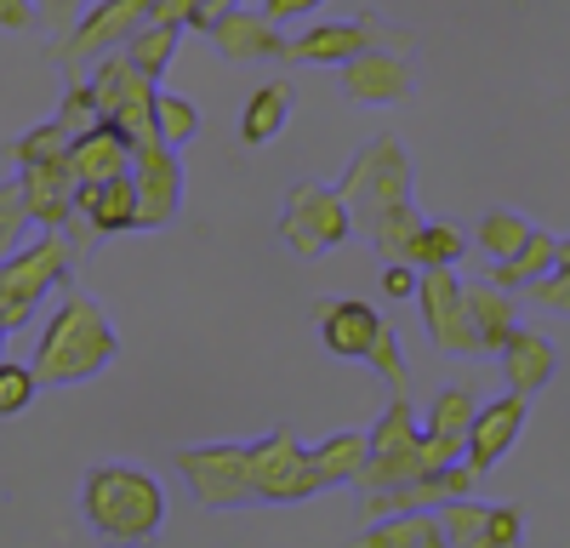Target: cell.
<instances>
[{"label":"cell","mask_w":570,"mask_h":548,"mask_svg":"<svg viewBox=\"0 0 570 548\" xmlns=\"http://www.w3.org/2000/svg\"><path fill=\"white\" fill-rule=\"evenodd\" d=\"M337 195L348 200L354 235L383 263H405L411 235L422 228V212L411 200V155L400 149L394 131H376L371 144L348 160Z\"/></svg>","instance_id":"obj_1"},{"label":"cell","mask_w":570,"mask_h":548,"mask_svg":"<svg viewBox=\"0 0 570 548\" xmlns=\"http://www.w3.org/2000/svg\"><path fill=\"white\" fill-rule=\"evenodd\" d=\"M115 360H120V332L104 314V303L91 292H80L75 281L58 286V303L46 314V332H40L35 360H29L35 383L40 389H80L91 378H104Z\"/></svg>","instance_id":"obj_2"},{"label":"cell","mask_w":570,"mask_h":548,"mask_svg":"<svg viewBox=\"0 0 570 548\" xmlns=\"http://www.w3.org/2000/svg\"><path fill=\"white\" fill-rule=\"evenodd\" d=\"M80 515L104 548H149L166 531V486L149 469L98 463L80 480Z\"/></svg>","instance_id":"obj_3"},{"label":"cell","mask_w":570,"mask_h":548,"mask_svg":"<svg viewBox=\"0 0 570 548\" xmlns=\"http://www.w3.org/2000/svg\"><path fill=\"white\" fill-rule=\"evenodd\" d=\"M69 268H75V252L63 241V228H40V241L18 246L0 263V326L18 332L23 320H35L46 297L69 286Z\"/></svg>","instance_id":"obj_4"},{"label":"cell","mask_w":570,"mask_h":548,"mask_svg":"<svg viewBox=\"0 0 570 548\" xmlns=\"http://www.w3.org/2000/svg\"><path fill=\"white\" fill-rule=\"evenodd\" d=\"M416 46V29H400L376 12H360V18H331V23H314L303 35H285V52L279 63H348L360 52H411Z\"/></svg>","instance_id":"obj_5"},{"label":"cell","mask_w":570,"mask_h":548,"mask_svg":"<svg viewBox=\"0 0 570 548\" xmlns=\"http://www.w3.org/2000/svg\"><path fill=\"white\" fill-rule=\"evenodd\" d=\"M246 469H252V497L257 509H297V502L320 497V474L314 457L292 429H274L263 440L246 446Z\"/></svg>","instance_id":"obj_6"},{"label":"cell","mask_w":570,"mask_h":548,"mask_svg":"<svg viewBox=\"0 0 570 548\" xmlns=\"http://www.w3.org/2000/svg\"><path fill=\"white\" fill-rule=\"evenodd\" d=\"M354 235L348 200L337 195V183H292L279 206V241L297 257H325Z\"/></svg>","instance_id":"obj_7"},{"label":"cell","mask_w":570,"mask_h":548,"mask_svg":"<svg viewBox=\"0 0 570 548\" xmlns=\"http://www.w3.org/2000/svg\"><path fill=\"white\" fill-rule=\"evenodd\" d=\"M86 86H91V98H98V115L126 137V144L160 137V131H155V91H160V80L142 75V69L120 52V46L91 63V80H86Z\"/></svg>","instance_id":"obj_8"},{"label":"cell","mask_w":570,"mask_h":548,"mask_svg":"<svg viewBox=\"0 0 570 548\" xmlns=\"http://www.w3.org/2000/svg\"><path fill=\"white\" fill-rule=\"evenodd\" d=\"M416 474H434L428 469V451H422V423H416V405L411 400H389V411L376 418V429L365 434V469L354 486L365 491H389L405 486Z\"/></svg>","instance_id":"obj_9"},{"label":"cell","mask_w":570,"mask_h":548,"mask_svg":"<svg viewBox=\"0 0 570 548\" xmlns=\"http://www.w3.org/2000/svg\"><path fill=\"white\" fill-rule=\"evenodd\" d=\"M149 12H155V0H98L91 12H80V18H75V29H63L52 63L75 80L86 63H98L104 52L126 46L142 23H149Z\"/></svg>","instance_id":"obj_10"},{"label":"cell","mask_w":570,"mask_h":548,"mask_svg":"<svg viewBox=\"0 0 570 548\" xmlns=\"http://www.w3.org/2000/svg\"><path fill=\"white\" fill-rule=\"evenodd\" d=\"M177 474L188 480L200 509H257L252 497V469H246V446L217 440V446H183L177 451Z\"/></svg>","instance_id":"obj_11"},{"label":"cell","mask_w":570,"mask_h":548,"mask_svg":"<svg viewBox=\"0 0 570 548\" xmlns=\"http://www.w3.org/2000/svg\"><path fill=\"white\" fill-rule=\"evenodd\" d=\"M131 189H137V228H166L183 212V160L160 137L131 144Z\"/></svg>","instance_id":"obj_12"},{"label":"cell","mask_w":570,"mask_h":548,"mask_svg":"<svg viewBox=\"0 0 570 548\" xmlns=\"http://www.w3.org/2000/svg\"><path fill=\"white\" fill-rule=\"evenodd\" d=\"M75 241L69 252L80 257L91 241H109V235H131L137 228V189H131V172L104 177V183H75Z\"/></svg>","instance_id":"obj_13"},{"label":"cell","mask_w":570,"mask_h":548,"mask_svg":"<svg viewBox=\"0 0 570 548\" xmlns=\"http://www.w3.org/2000/svg\"><path fill=\"white\" fill-rule=\"evenodd\" d=\"M416 303H422V320H428V343L440 354H480L456 268H416Z\"/></svg>","instance_id":"obj_14"},{"label":"cell","mask_w":570,"mask_h":548,"mask_svg":"<svg viewBox=\"0 0 570 548\" xmlns=\"http://www.w3.org/2000/svg\"><path fill=\"white\" fill-rule=\"evenodd\" d=\"M525 418H531V394H497V400H485L480 411H473V423H468V440H462V463L473 469V474H491L502 457L513 451V440L525 434Z\"/></svg>","instance_id":"obj_15"},{"label":"cell","mask_w":570,"mask_h":548,"mask_svg":"<svg viewBox=\"0 0 570 548\" xmlns=\"http://www.w3.org/2000/svg\"><path fill=\"white\" fill-rule=\"evenodd\" d=\"M343 98L354 104H405L416 91V58L411 52H360L337 63Z\"/></svg>","instance_id":"obj_16"},{"label":"cell","mask_w":570,"mask_h":548,"mask_svg":"<svg viewBox=\"0 0 570 548\" xmlns=\"http://www.w3.org/2000/svg\"><path fill=\"white\" fill-rule=\"evenodd\" d=\"M200 35L217 46V52H223L228 63H268V58H279V52H285L279 23H274V18H263L257 7H240V0H234L228 12H217Z\"/></svg>","instance_id":"obj_17"},{"label":"cell","mask_w":570,"mask_h":548,"mask_svg":"<svg viewBox=\"0 0 570 548\" xmlns=\"http://www.w3.org/2000/svg\"><path fill=\"white\" fill-rule=\"evenodd\" d=\"M314 320H320V337L337 360H365L376 332L389 326L365 297H314Z\"/></svg>","instance_id":"obj_18"},{"label":"cell","mask_w":570,"mask_h":548,"mask_svg":"<svg viewBox=\"0 0 570 548\" xmlns=\"http://www.w3.org/2000/svg\"><path fill=\"white\" fill-rule=\"evenodd\" d=\"M18 195H23V212L35 228H69L75 217V177H69V160H52V166H18Z\"/></svg>","instance_id":"obj_19"},{"label":"cell","mask_w":570,"mask_h":548,"mask_svg":"<svg viewBox=\"0 0 570 548\" xmlns=\"http://www.w3.org/2000/svg\"><path fill=\"white\" fill-rule=\"evenodd\" d=\"M497 360H502V378H508L513 394H542L553 383V372H559V349L542 332H525V326L508 332V343L497 349Z\"/></svg>","instance_id":"obj_20"},{"label":"cell","mask_w":570,"mask_h":548,"mask_svg":"<svg viewBox=\"0 0 570 548\" xmlns=\"http://www.w3.org/2000/svg\"><path fill=\"white\" fill-rule=\"evenodd\" d=\"M120 172H131V144L109 120H98L69 144V177L75 183H104V177H120Z\"/></svg>","instance_id":"obj_21"},{"label":"cell","mask_w":570,"mask_h":548,"mask_svg":"<svg viewBox=\"0 0 570 548\" xmlns=\"http://www.w3.org/2000/svg\"><path fill=\"white\" fill-rule=\"evenodd\" d=\"M462 303H468V320H473V337H480V354H497L508 343V332L519 326V297L480 281V286H462Z\"/></svg>","instance_id":"obj_22"},{"label":"cell","mask_w":570,"mask_h":548,"mask_svg":"<svg viewBox=\"0 0 570 548\" xmlns=\"http://www.w3.org/2000/svg\"><path fill=\"white\" fill-rule=\"evenodd\" d=\"M348 548H451L440 531L434 509H411V515H389V520H371Z\"/></svg>","instance_id":"obj_23"},{"label":"cell","mask_w":570,"mask_h":548,"mask_svg":"<svg viewBox=\"0 0 570 548\" xmlns=\"http://www.w3.org/2000/svg\"><path fill=\"white\" fill-rule=\"evenodd\" d=\"M553 252H559V241L548 235V228H531V241L519 246L513 257H497V263H491V274H485V281L519 297V292H525L531 281H542V274L553 268Z\"/></svg>","instance_id":"obj_24"},{"label":"cell","mask_w":570,"mask_h":548,"mask_svg":"<svg viewBox=\"0 0 570 548\" xmlns=\"http://www.w3.org/2000/svg\"><path fill=\"white\" fill-rule=\"evenodd\" d=\"M462 257H468V228L451 217H434V223L422 217V228L411 235V252H405L411 268H456Z\"/></svg>","instance_id":"obj_25"},{"label":"cell","mask_w":570,"mask_h":548,"mask_svg":"<svg viewBox=\"0 0 570 548\" xmlns=\"http://www.w3.org/2000/svg\"><path fill=\"white\" fill-rule=\"evenodd\" d=\"M285 120H292V86L285 80H268L252 91V104L240 115V137L257 149V144H274V137L285 131Z\"/></svg>","instance_id":"obj_26"},{"label":"cell","mask_w":570,"mask_h":548,"mask_svg":"<svg viewBox=\"0 0 570 548\" xmlns=\"http://www.w3.org/2000/svg\"><path fill=\"white\" fill-rule=\"evenodd\" d=\"M308 457H314L320 491H331V486H354L360 469H365V434H331V440L308 446Z\"/></svg>","instance_id":"obj_27"},{"label":"cell","mask_w":570,"mask_h":548,"mask_svg":"<svg viewBox=\"0 0 570 548\" xmlns=\"http://www.w3.org/2000/svg\"><path fill=\"white\" fill-rule=\"evenodd\" d=\"M440 531L451 548H491V502H473V497H456V502H440Z\"/></svg>","instance_id":"obj_28"},{"label":"cell","mask_w":570,"mask_h":548,"mask_svg":"<svg viewBox=\"0 0 570 548\" xmlns=\"http://www.w3.org/2000/svg\"><path fill=\"white\" fill-rule=\"evenodd\" d=\"M177 40H183L177 23H155V18H149V23H142V29L120 46V52H126L142 75H149V80H160V75L171 69V58H177Z\"/></svg>","instance_id":"obj_29"},{"label":"cell","mask_w":570,"mask_h":548,"mask_svg":"<svg viewBox=\"0 0 570 548\" xmlns=\"http://www.w3.org/2000/svg\"><path fill=\"white\" fill-rule=\"evenodd\" d=\"M69 126L63 120H46V126H35V131H23V137H12L7 144V155L18 160V166H52V160H69Z\"/></svg>","instance_id":"obj_30"},{"label":"cell","mask_w":570,"mask_h":548,"mask_svg":"<svg viewBox=\"0 0 570 548\" xmlns=\"http://www.w3.org/2000/svg\"><path fill=\"white\" fill-rule=\"evenodd\" d=\"M531 217H519V212H508V206H497V212H485L480 217V252H491V263L497 257H513L519 246L531 241Z\"/></svg>","instance_id":"obj_31"},{"label":"cell","mask_w":570,"mask_h":548,"mask_svg":"<svg viewBox=\"0 0 570 548\" xmlns=\"http://www.w3.org/2000/svg\"><path fill=\"white\" fill-rule=\"evenodd\" d=\"M371 372L389 383V400H411V365H405V349H400V332L394 326H383L376 332V343H371Z\"/></svg>","instance_id":"obj_32"},{"label":"cell","mask_w":570,"mask_h":548,"mask_svg":"<svg viewBox=\"0 0 570 548\" xmlns=\"http://www.w3.org/2000/svg\"><path fill=\"white\" fill-rule=\"evenodd\" d=\"M473 411H480V400H473L468 389H440L434 405H428V434H445V440H468V423H473Z\"/></svg>","instance_id":"obj_33"},{"label":"cell","mask_w":570,"mask_h":548,"mask_svg":"<svg viewBox=\"0 0 570 548\" xmlns=\"http://www.w3.org/2000/svg\"><path fill=\"white\" fill-rule=\"evenodd\" d=\"M155 131H160L166 149H183L188 137L200 131V109L188 98H177V91H155Z\"/></svg>","instance_id":"obj_34"},{"label":"cell","mask_w":570,"mask_h":548,"mask_svg":"<svg viewBox=\"0 0 570 548\" xmlns=\"http://www.w3.org/2000/svg\"><path fill=\"white\" fill-rule=\"evenodd\" d=\"M35 394H40V383H35L29 365L0 360V418H23V411L35 405Z\"/></svg>","instance_id":"obj_35"},{"label":"cell","mask_w":570,"mask_h":548,"mask_svg":"<svg viewBox=\"0 0 570 548\" xmlns=\"http://www.w3.org/2000/svg\"><path fill=\"white\" fill-rule=\"evenodd\" d=\"M23 228H29V212H23L18 183H0V263L23 246Z\"/></svg>","instance_id":"obj_36"},{"label":"cell","mask_w":570,"mask_h":548,"mask_svg":"<svg viewBox=\"0 0 570 548\" xmlns=\"http://www.w3.org/2000/svg\"><path fill=\"white\" fill-rule=\"evenodd\" d=\"M58 120L69 126V137H80V131H91L104 115H98V98H91V86H80V80H69V91H63V104H58Z\"/></svg>","instance_id":"obj_37"},{"label":"cell","mask_w":570,"mask_h":548,"mask_svg":"<svg viewBox=\"0 0 570 548\" xmlns=\"http://www.w3.org/2000/svg\"><path fill=\"white\" fill-rule=\"evenodd\" d=\"M525 297L542 303V309H553V314H570V263H553L542 281L525 286Z\"/></svg>","instance_id":"obj_38"},{"label":"cell","mask_w":570,"mask_h":548,"mask_svg":"<svg viewBox=\"0 0 570 548\" xmlns=\"http://www.w3.org/2000/svg\"><path fill=\"white\" fill-rule=\"evenodd\" d=\"M491 548H525V509L491 502Z\"/></svg>","instance_id":"obj_39"},{"label":"cell","mask_w":570,"mask_h":548,"mask_svg":"<svg viewBox=\"0 0 570 548\" xmlns=\"http://www.w3.org/2000/svg\"><path fill=\"white\" fill-rule=\"evenodd\" d=\"M35 23H40V7H35V0H0V29L29 35Z\"/></svg>","instance_id":"obj_40"},{"label":"cell","mask_w":570,"mask_h":548,"mask_svg":"<svg viewBox=\"0 0 570 548\" xmlns=\"http://www.w3.org/2000/svg\"><path fill=\"white\" fill-rule=\"evenodd\" d=\"M383 292L389 297H416V268L411 263H383Z\"/></svg>","instance_id":"obj_41"},{"label":"cell","mask_w":570,"mask_h":548,"mask_svg":"<svg viewBox=\"0 0 570 548\" xmlns=\"http://www.w3.org/2000/svg\"><path fill=\"white\" fill-rule=\"evenodd\" d=\"M75 12H80V0H46V18H52L58 29H69V23H75Z\"/></svg>","instance_id":"obj_42"},{"label":"cell","mask_w":570,"mask_h":548,"mask_svg":"<svg viewBox=\"0 0 570 548\" xmlns=\"http://www.w3.org/2000/svg\"><path fill=\"white\" fill-rule=\"evenodd\" d=\"M553 263H570V241H559V252H553Z\"/></svg>","instance_id":"obj_43"},{"label":"cell","mask_w":570,"mask_h":548,"mask_svg":"<svg viewBox=\"0 0 570 548\" xmlns=\"http://www.w3.org/2000/svg\"><path fill=\"white\" fill-rule=\"evenodd\" d=\"M7 337H12V332H7V326H0V360H7Z\"/></svg>","instance_id":"obj_44"}]
</instances>
